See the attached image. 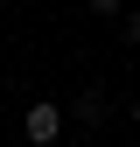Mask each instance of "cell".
<instances>
[{"instance_id":"cell-5","label":"cell","mask_w":140,"mask_h":147,"mask_svg":"<svg viewBox=\"0 0 140 147\" xmlns=\"http://www.w3.org/2000/svg\"><path fill=\"white\" fill-rule=\"evenodd\" d=\"M133 126H140V98H133Z\"/></svg>"},{"instance_id":"cell-3","label":"cell","mask_w":140,"mask_h":147,"mask_svg":"<svg viewBox=\"0 0 140 147\" xmlns=\"http://www.w3.org/2000/svg\"><path fill=\"white\" fill-rule=\"evenodd\" d=\"M91 14H126V0H84Z\"/></svg>"},{"instance_id":"cell-4","label":"cell","mask_w":140,"mask_h":147,"mask_svg":"<svg viewBox=\"0 0 140 147\" xmlns=\"http://www.w3.org/2000/svg\"><path fill=\"white\" fill-rule=\"evenodd\" d=\"M119 28H126V42H140V7H133V14H126Z\"/></svg>"},{"instance_id":"cell-1","label":"cell","mask_w":140,"mask_h":147,"mask_svg":"<svg viewBox=\"0 0 140 147\" xmlns=\"http://www.w3.org/2000/svg\"><path fill=\"white\" fill-rule=\"evenodd\" d=\"M21 140H28V147H56V140H63V105L35 98L28 112H21Z\"/></svg>"},{"instance_id":"cell-2","label":"cell","mask_w":140,"mask_h":147,"mask_svg":"<svg viewBox=\"0 0 140 147\" xmlns=\"http://www.w3.org/2000/svg\"><path fill=\"white\" fill-rule=\"evenodd\" d=\"M70 112H77V126H98V119H105V91H98V84L77 91V105H70Z\"/></svg>"}]
</instances>
